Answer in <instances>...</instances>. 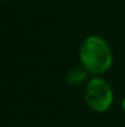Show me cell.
Segmentation results:
<instances>
[{"label":"cell","mask_w":125,"mask_h":127,"mask_svg":"<svg viewBox=\"0 0 125 127\" xmlns=\"http://www.w3.org/2000/svg\"><path fill=\"white\" fill-rule=\"evenodd\" d=\"M84 96H85L87 105L96 112L107 111L113 102L112 87L103 78H99V77H94L87 83Z\"/></svg>","instance_id":"2"},{"label":"cell","mask_w":125,"mask_h":127,"mask_svg":"<svg viewBox=\"0 0 125 127\" xmlns=\"http://www.w3.org/2000/svg\"><path fill=\"white\" fill-rule=\"evenodd\" d=\"M112 50L106 40L99 35L87 37L80 47V61L88 74L100 75L112 65Z\"/></svg>","instance_id":"1"},{"label":"cell","mask_w":125,"mask_h":127,"mask_svg":"<svg viewBox=\"0 0 125 127\" xmlns=\"http://www.w3.org/2000/svg\"><path fill=\"white\" fill-rule=\"evenodd\" d=\"M122 108H124V111H125V99H124V102H122Z\"/></svg>","instance_id":"4"},{"label":"cell","mask_w":125,"mask_h":127,"mask_svg":"<svg viewBox=\"0 0 125 127\" xmlns=\"http://www.w3.org/2000/svg\"><path fill=\"white\" fill-rule=\"evenodd\" d=\"M87 69L81 65V66H74L71 69H68L66 72V83L71 86H80L85 81L87 78Z\"/></svg>","instance_id":"3"}]
</instances>
